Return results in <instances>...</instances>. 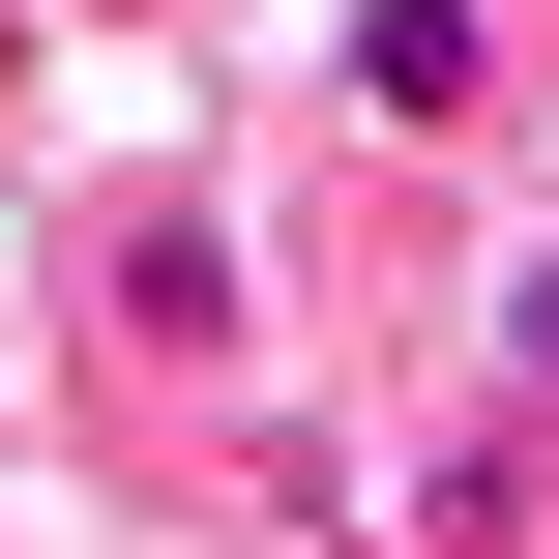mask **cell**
Here are the masks:
<instances>
[{
    "label": "cell",
    "mask_w": 559,
    "mask_h": 559,
    "mask_svg": "<svg viewBox=\"0 0 559 559\" xmlns=\"http://www.w3.org/2000/svg\"><path fill=\"white\" fill-rule=\"evenodd\" d=\"M324 88H354L383 147H472V118H501V0H354V29H324Z\"/></svg>",
    "instance_id": "obj_1"
},
{
    "label": "cell",
    "mask_w": 559,
    "mask_h": 559,
    "mask_svg": "<svg viewBox=\"0 0 559 559\" xmlns=\"http://www.w3.org/2000/svg\"><path fill=\"white\" fill-rule=\"evenodd\" d=\"M88 295H118V354H177V383H206V354H236V206H118V265H88Z\"/></svg>",
    "instance_id": "obj_2"
},
{
    "label": "cell",
    "mask_w": 559,
    "mask_h": 559,
    "mask_svg": "<svg viewBox=\"0 0 559 559\" xmlns=\"http://www.w3.org/2000/svg\"><path fill=\"white\" fill-rule=\"evenodd\" d=\"M472 354H501V383L559 413V236H501V295H472Z\"/></svg>",
    "instance_id": "obj_3"
}]
</instances>
